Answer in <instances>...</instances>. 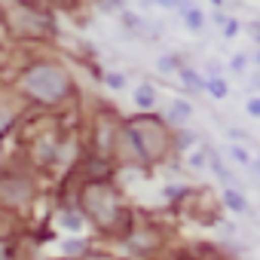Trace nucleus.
Returning <instances> with one entry per match:
<instances>
[{"label": "nucleus", "mask_w": 260, "mask_h": 260, "mask_svg": "<svg viewBox=\"0 0 260 260\" xmlns=\"http://www.w3.org/2000/svg\"><path fill=\"white\" fill-rule=\"evenodd\" d=\"M22 86L31 98L43 101V104H55L61 101L68 92H71V80L64 74V68L52 64V61H40V64H31L22 77Z\"/></svg>", "instance_id": "1"}, {"label": "nucleus", "mask_w": 260, "mask_h": 260, "mask_svg": "<svg viewBox=\"0 0 260 260\" xmlns=\"http://www.w3.org/2000/svg\"><path fill=\"white\" fill-rule=\"evenodd\" d=\"M187 116H190V104H187V101H172V107H169V119H172L175 125H181Z\"/></svg>", "instance_id": "2"}, {"label": "nucleus", "mask_w": 260, "mask_h": 260, "mask_svg": "<svg viewBox=\"0 0 260 260\" xmlns=\"http://www.w3.org/2000/svg\"><path fill=\"white\" fill-rule=\"evenodd\" d=\"M153 98H156V95H153L150 86H138V89H135V104H138V107H153Z\"/></svg>", "instance_id": "3"}, {"label": "nucleus", "mask_w": 260, "mask_h": 260, "mask_svg": "<svg viewBox=\"0 0 260 260\" xmlns=\"http://www.w3.org/2000/svg\"><path fill=\"white\" fill-rule=\"evenodd\" d=\"M223 199H226V205H230L233 211H245V199H242L236 190H226V193H223Z\"/></svg>", "instance_id": "4"}, {"label": "nucleus", "mask_w": 260, "mask_h": 260, "mask_svg": "<svg viewBox=\"0 0 260 260\" xmlns=\"http://www.w3.org/2000/svg\"><path fill=\"white\" fill-rule=\"evenodd\" d=\"M208 89H211L214 98H223V95H226V83H223V80H208Z\"/></svg>", "instance_id": "5"}, {"label": "nucleus", "mask_w": 260, "mask_h": 260, "mask_svg": "<svg viewBox=\"0 0 260 260\" xmlns=\"http://www.w3.org/2000/svg\"><path fill=\"white\" fill-rule=\"evenodd\" d=\"M187 25H190L193 31H199V28H202V13H196V10H187Z\"/></svg>", "instance_id": "6"}, {"label": "nucleus", "mask_w": 260, "mask_h": 260, "mask_svg": "<svg viewBox=\"0 0 260 260\" xmlns=\"http://www.w3.org/2000/svg\"><path fill=\"white\" fill-rule=\"evenodd\" d=\"M107 86L110 89H122L125 86V77L122 74H107Z\"/></svg>", "instance_id": "7"}, {"label": "nucleus", "mask_w": 260, "mask_h": 260, "mask_svg": "<svg viewBox=\"0 0 260 260\" xmlns=\"http://www.w3.org/2000/svg\"><path fill=\"white\" fill-rule=\"evenodd\" d=\"M61 220H64V226H68V230H80V226H83V223H80V217H77V214H64V217H61Z\"/></svg>", "instance_id": "8"}, {"label": "nucleus", "mask_w": 260, "mask_h": 260, "mask_svg": "<svg viewBox=\"0 0 260 260\" xmlns=\"http://www.w3.org/2000/svg\"><path fill=\"white\" fill-rule=\"evenodd\" d=\"M184 80H187L190 86H202V80H199V74H193V71H184Z\"/></svg>", "instance_id": "9"}, {"label": "nucleus", "mask_w": 260, "mask_h": 260, "mask_svg": "<svg viewBox=\"0 0 260 260\" xmlns=\"http://www.w3.org/2000/svg\"><path fill=\"white\" fill-rule=\"evenodd\" d=\"M233 156H236V159H239V162H248V153H245V150H242V147H233Z\"/></svg>", "instance_id": "10"}, {"label": "nucleus", "mask_w": 260, "mask_h": 260, "mask_svg": "<svg viewBox=\"0 0 260 260\" xmlns=\"http://www.w3.org/2000/svg\"><path fill=\"white\" fill-rule=\"evenodd\" d=\"M248 110H251L254 116H260V98H254V101H248Z\"/></svg>", "instance_id": "11"}, {"label": "nucleus", "mask_w": 260, "mask_h": 260, "mask_svg": "<svg viewBox=\"0 0 260 260\" xmlns=\"http://www.w3.org/2000/svg\"><path fill=\"white\" fill-rule=\"evenodd\" d=\"M7 125H10V119H7V116H0V135L7 132Z\"/></svg>", "instance_id": "12"}, {"label": "nucleus", "mask_w": 260, "mask_h": 260, "mask_svg": "<svg viewBox=\"0 0 260 260\" xmlns=\"http://www.w3.org/2000/svg\"><path fill=\"white\" fill-rule=\"evenodd\" d=\"M257 169H260V159H257Z\"/></svg>", "instance_id": "13"}]
</instances>
